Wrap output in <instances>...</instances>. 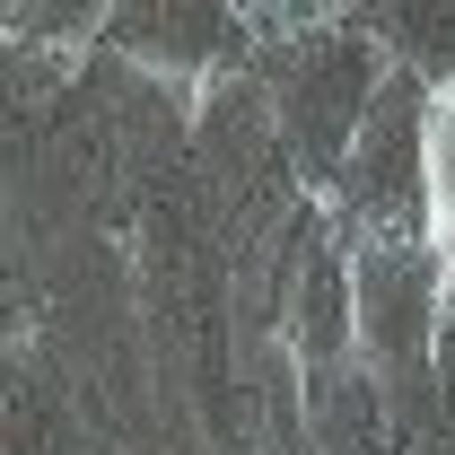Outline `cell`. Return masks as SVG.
Returning <instances> with one entry per match:
<instances>
[{
	"mask_svg": "<svg viewBox=\"0 0 455 455\" xmlns=\"http://www.w3.org/2000/svg\"><path fill=\"white\" fill-rule=\"evenodd\" d=\"M386 79H395V61L377 36H359V27H324V36H307L281 70V140L289 158L307 175H324L341 184L350 167V149H359V132H368V114L386 97Z\"/></svg>",
	"mask_w": 455,
	"mask_h": 455,
	"instance_id": "1",
	"label": "cell"
},
{
	"mask_svg": "<svg viewBox=\"0 0 455 455\" xmlns=\"http://www.w3.org/2000/svg\"><path fill=\"white\" fill-rule=\"evenodd\" d=\"M447 307V263L429 236H368L350 245V333L377 368H420Z\"/></svg>",
	"mask_w": 455,
	"mask_h": 455,
	"instance_id": "2",
	"label": "cell"
},
{
	"mask_svg": "<svg viewBox=\"0 0 455 455\" xmlns=\"http://www.w3.org/2000/svg\"><path fill=\"white\" fill-rule=\"evenodd\" d=\"M114 44H123V53H140L149 70L193 79V70L228 61L236 18H220V9H132V18H114Z\"/></svg>",
	"mask_w": 455,
	"mask_h": 455,
	"instance_id": "3",
	"label": "cell"
},
{
	"mask_svg": "<svg viewBox=\"0 0 455 455\" xmlns=\"http://www.w3.org/2000/svg\"><path fill=\"white\" fill-rule=\"evenodd\" d=\"M368 36H377L386 61H395L403 79H420L429 97L455 88V9H377Z\"/></svg>",
	"mask_w": 455,
	"mask_h": 455,
	"instance_id": "4",
	"label": "cell"
},
{
	"mask_svg": "<svg viewBox=\"0 0 455 455\" xmlns=\"http://www.w3.org/2000/svg\"><path fill=\"white\" fill-rule=\"evenodd\" d=\"M420 236L438 245V263L455 281V88L429 106V220H420Z\"/></svg>",
	"mask_w": 455,
	"mask_h": 455,
	"instance_id": "5",
	"label": "cell"
}]
</instances>
